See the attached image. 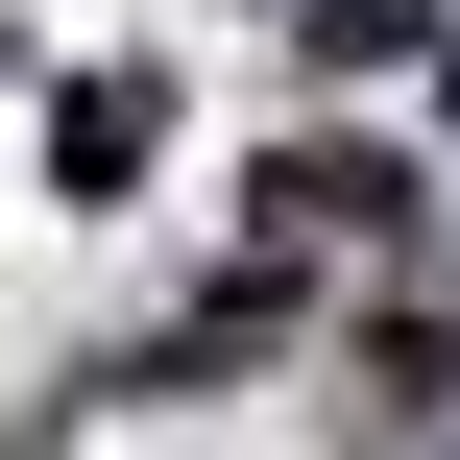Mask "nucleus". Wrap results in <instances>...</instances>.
<instances>
[]
</instances>
